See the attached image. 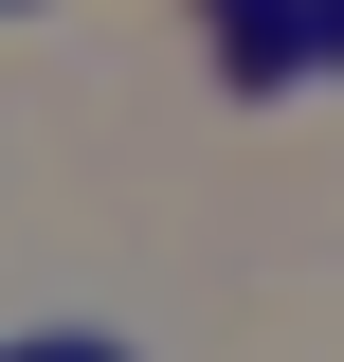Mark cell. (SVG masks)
<instances>
[{
	"label": "cell",
	"mask_w": 344,
	"mask_h": 362,
	"mask_svg": "<svg viewBox=\"0 0 344 362\" xmlns=\"http://www.w3.org/2000/svg\"><path fill=\"white\" fill-rule=\"evenodd\" d=\"M0 362H127V326H18Z\"/></svg>",
	"instance_id": "cell-1"
},
{
	"label": "cell",
	"mask_w": 344,
	"mask_h": 362,
	"mask_svg": "<svg viewBox=\"0 0 344 362\" xmlns=\"http://www.w3.org/2000/svg\"><path fill=\"white\" fill-rule=\"evenodd\" d=\"M326 73H344V0H326Z\"/></svg>",
	"instance_id": "cell-2"
}]
</instances>
